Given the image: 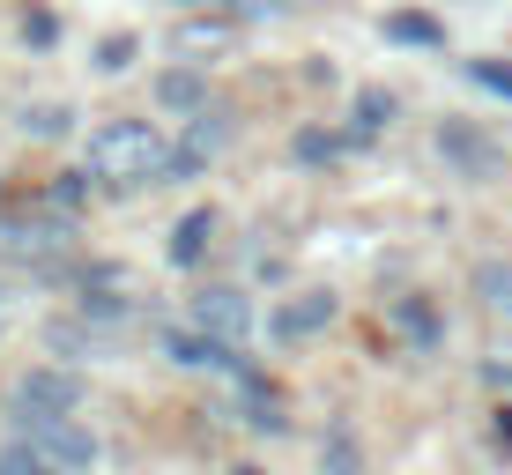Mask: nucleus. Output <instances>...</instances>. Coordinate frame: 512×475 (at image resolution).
<instances>
[{
  "label": "nucleus",
  "instance_id": "nucleus-10",
  "mask_svg": "<svg viewBox=\"0 0 512 475\" xmlns=\"http://www.w3.org/2000/svg\"><path fill=\"white\" fill-rule=\"evenodd\" d=\"M386 119H394V97H386V90H364V97H357V127H349V134H357V142H372Z\"/></svg>",
  "mask_w": 512,
  "mask_h": 475
},
{
  "label": "nucleus",
  "instance_id": "nucleus-8",
  "mask_svg": "<svg viewBox=\"0 0 512 475\" xmlns=\"http://www.w3.org/2000/svg\"><path fill=\"white\" fill-rule=\"evenodd\" d=\"M208 238H216V216H208V208L179 216V231H171V260H179V268H193V260L208 253Z\"/></svg>",
  "mask_w": 512,
  "mask_h": 475
},
{
  "label": "nucleus",
  "instance_id": "nucleus-12",
  "mask_svg": "<svg viewBox=\"0 0 512 475\" xmlns=\"http://www.w3.org/2000/svg\"><path fill=\"white\" fill-rule=\"evenodd\" d=\"M386 38H401V45H446V30H438L431 15H394V23H386Z\"/></svg>",
  "mask_w": 512,
  "mask_h": 475
},
{
  "label": "nucleus",
  "instance_id": "nucleus-7",
  "mask_svg": "<svg viewBox=\"0 0 512 475\" xmlns=\"http://www.w3.org/2000/svg\"><path fill=\"white\" fill-rule=\"evenodd\" d=\"M334 320V297L327 290H305V297H290V305L275 312V334H312V327H327Z\"/></svg>",
  "mask_w": 512,
  "mask_h": 475
},
{
  "label": "nucleus",
  "instance_id": "nucleus-20",
  "mask_svg": "<svg viewBox=\"0 0 512 475\" xmlns=\"http://www.w3.org/2000/svg\"><path fill=\"white\" fill-rule=\"evenodd\" d=\"M498 446H505V453H512V409H505V416H498Z\"/></svg>",
  "mask_w": 512,
  "mask_h": 475
},
{
  "label": "nucleus",
  "instance_id": "nucleus-18",
  "mask_svg": "<svg viewBox=\"0 0 512 475\" xmlns=\"http://www.w3.org/2000/svg\"><path fill=\"white\" fill-rule=\"evenodd\" d=\"M0 475H60L52 461H38L30 446H15V453H0Z\"/></svg>",
  "mask_w": 512,
  "mask_h": 475
},
{
  "label": "nucleus",
  "instance_id": "nucleus-19",
  "mask_svg": "<svg viewBox=\"0 0 512 475\" xmlns=\"http://www.w3.org/2000/svg\"><path fill=\"white\" fill-rule=\"evenodd\" d=\"M475 82H483V90H505V97H512V67H498V60H475Z\"/></svg>",
  "mask_w": 512,
  "mask_h": 475
},
{
  "label": "nucleus",
  "instance_id": "nucleus-15",
  "mask_svg": "<svg viewBox=\"0 0 512 475\" xmlns=\"http://www.w3.org/2000/svg\"><path fill=\"white\" fill-rule=\"evenodd\" d=\"M23 134H38V142L67 134V104H38V112H23Z\"/></svg>",
  "mask_w": 512,
  "mask_h": 475
},
{
  "label": "nucleus",
  "instance_id": "nucleus-2",
  "mask_svg": "<svg viewBox=\"0 0 512 475\" xmlns=\"http://www.w3.org/2000/svg\"><path fill=\"white\" fill-rule=\"evenodd\" d=\"M8 409H15V424H38V416H75L82 409V379L75 372H23L15 379V394H8Z\"/></svg>",
  "mask_w": 512,
  "mask_h": 475
},
{
  "label": "nucleus",
  "instance_id": "nucleus-1",
  "mask_svg": "<svg viewBox=\"0 0 512 475\" xmlns=\"http://www.w3.org/2000/svg\"><path fill=\"white\" fill-rule=\"evenodd\" d=\"M171 164H179V149L149 119H112V127L90 134V171L104 186H156V179H171Z\"/></svg>",
  "mask_w": 512,
  "mask_h": 475
},
{
  "label": "nucleus",
  "instance_id": "nucleus-13",
  "mask_svg": "<svg viewBox=\"0 0 512 475\" xmlns=\"http://www.w3.org/2000/svg\"><path fill=\"white\" fill-rule=\"evenodd\" d=\"M223 38H231V23H179V38H171V45H179V52H216Z\"/></svg>",
  "mask_w": 512,
  "mask_h": 475
},
{
  "label": "nucleus",
  "instance_id": "nucleus-21",
  "mask_svg": "<svg viewBox=\"0 0 512 475\" xmlns=\"http://www.w3.org/2000/svg\"><path fill=\"white\" fill-rule=\"evenodd\" d=\"M238 475H260V468H238Z\"/></svg>",
  "mask_w": 512,
  "mask_h": 475
},
{
  "label": "nucleus",
  "instance_id": "nucleus-16",
  "mask_svg": "<svg viewBox=\"0 0 512 475\" xmlns=\"http://www.w3.org/2000/svg\"><path fill=\"white\" fill-rule=\"evenodd\" d=\"M334 149H342V142H334V134H297V164H334Z\"/></svg>",
  "mask_w": 512,
  "mask_h": 475
},
{
  "label": "nucleus",
  "instance_id": "nucleus-14",
  "mask_svg": "<svg viewBox=\"0 0 512 475\" xmlns=\"http://www.w3.org/2000/svg\"><path fill=\"white\" fill-rule=\"evenodd\" d=\"M401 327H409V334H416L423 349L438 342V320H431V305H423V297H401Z\"/></svg>",
  "mask_w": 512,
  "mask_h": 475
},
{
  "label": "nucleus",
  "instance_id": "nucleus-17",
  "mask_svg": "<svg viewBox=\"0 0 512 475\" xmlns=\"http://www.w3.org/2000/svg\"><path fill=\"white\" fill-rule=\"evenodd\" d=\"M97 67H104V75H127V67H134V38H104L97 45Z\"/></svg>",
  "mask_w": 512,
  "mask_h": 475
},
{
  "label": "nucleus",
  "instance_id": "nucleus-5",
  "mask_svg": "<svg viewBox=\"0 0 512 475\" xmlns=\"http://www.w3.org/2000/svg\"><path fill=\"white\" fill-rule=\"evenodd\" d=\"M164 349L186 364V372H238V357H231L238 342H216V334H171Z\"/></svg>",
  "mask_w": 512,
  "mask_h": 475
},
{
  "label": "nucleus",
  "instance_id": "nucleus-3",
  "mask_svg": "<svg viewBox=\"0 0 512 475\" xmlns=\"http://www.w3.org/2000/svg\"><path fill=\"white\" fill-rule=\"evenodd\" d=\"M30 431V453L38 461H52L60 475H82V468H97V438L75 424V416H38V424H23Z\"/></svg>",
  "mask_w": 512,
  "mask_h": 475
},
{
  "label": "nucleus",
  "instance_id": "nucleus-6",
  "mask_svg": "<svg viewBox=\"0 0 512 475\" xmlns=\"http://www.w3.org/2000/svg\"><path fill=\"white\" fill-rule=\"evenodd\" d=\"M438 149H446L453 164L468 171V179H490V171H498V149H490L475 127H438Z\"/></svg>",
  "mask_w": 512,
  "mask_h": 475
},
{
  "label": "nucleus",
  "instance_id": "nucleus-9",
  "mask_svg": "<svg viewBox=\"0 0 512 475\" xmlns=\"http://www.w3.org/2000/svg\"><path fill=\"white\" fill-rule=\"evenodd\" d=\"M156 97H164L171 112H201V104H208V90H201V75H193V67H179V75H164V82H156Z\"/></svg>",
  "mask_w": 512,
  "mask_h": 475
},
{
  "label": "nucleus",
  "instance_id": "nucleus-4",
  "mask_svg": "<svg viewBox=\"0 0 512 475\" xmlns=\"http://www.w3.org/2000/svg\"><path fill=\"white\" fill-rule=\"evenodd\" d=\"M193 327L216 334V342H245V334H253V305H245L238 290H201L193 297Z\"/></svg>",
  "mask_w": 512,
  "mask_h": 475
},
{
  "label": "nucleus",
  "instance_id": "nucleus-11",
  "mask_svg": "<svg viewBox=\"0 0 512 475\" xmlns=\"http://www.w3.org/2000/svg\"><path fill=\"white\" fill-rule=\"evenodd\" d=\"M475 290H483V305L512 312V268H498V260H483V268H475Z\"/></svg>",
  "mask_w": 512,
  "mask_h": 475
}]
</instances>
